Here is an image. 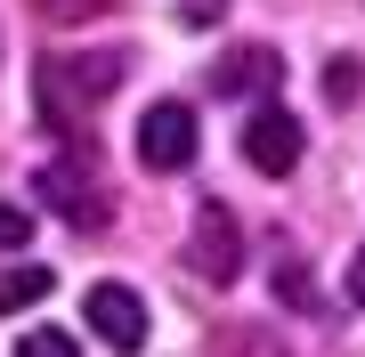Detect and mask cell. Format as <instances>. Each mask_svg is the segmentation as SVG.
Listing matches in <instances>:
<instances>
[{
  "mask_svg": "<svg viewBox=\"0 0 365 357\" xmlns=\"http://www.w3.org/2000/svg\"><path fill=\"white\" fill-rule=\"evenodd\" d=\"M220 9H227V0H187L179 16H187V25H220Z\"/></svg>",
  "mask_w": 365,
  "mask_h": 357,
  "instance_id": "5bb4252c",
  "label": "cell"
},
{
  "mask_svg": "<svg viewBox=\"0 0 365 357\" xmlns=\"http://www.w3.org/2000/svg\"><path fill=\"white\" fill-rule=\"evenodd\" d=\"M81 317L98 325V341H106V349H122V357H130V349H146V301H138L130 284H90Z\"/></svg>",
  "mask_w": 365,
  "mask_h": 357,
  "instance_id": "277c9868",
  "label": "cell"
},
{
  "mask_svg": "<svg viewBox=\"0 0 365 357\" xmlns=\"http://www.w3.org/2000/svg\"><path fill=\"white\" fill-rule=\"evenodd\" d=\"M276 292H284L292 309H317V284H309V268L292 260V244H276Z\"/></svg>",
  "mask_w": 365,
  "mask_h": 357,
  "instance_id": "9c48e42d",
  "label": "cell"
},
{
  "mask_svg": "<svg viewBox=\"0 0 365 357\" xmlns=\"http://www.w3.org/2000/svg\"><path fill=\"white\" fill-rule=\"evenodd\" d=\"M276 81H284V57L260 49V41H244V49H227L220 66H211V90H220V98H252V90L276 98Z\"/></svg>",
  "mask_w": 365,
  "mask_h": 357,
  "instance_id": "52a82bcc",
  "label": "cell"
},
{
  "mask_svg": "<svg viewBox=\"0 0 365 357\" xmlns=\"http://www.w3.org/2000/svg\"><path fill=\"white\" fill-rule=\"evenodd\" d=\"M41 16H90V9H106V0H33Z\"/></svg>",
  "mask_w": 365,
  "mask_h": 357,
  "instance_id": "4fadbf2b",
  "label": "cell"
},
{
  "mask_svg": "<svg viewBox=\"0 0 365 357\" xmlns=\"http://www.w3.org/2000/svg\"><path fill=\"white\" fill-rule=\"evenodd\" d=\"M349 301L365 309V244H357V260H349Z\"/></svg>",
  "mask_w": 365,
  "mask_h": 357,
  "instance_id": "9a60e30c",
  "label": "cell"
},
{
  "mask_svg": "<svg viewBox=\"0 0 365 357\" xmlns=\"http://www.w3.org/2000/svg\"><path fill=\"white\" fill-rule=\"evenodd\" d=\"M25 236H33V212H25V203H9V195H0V252H16Z\"/></svg>",
  "mask_w": 365,
  "mask_h": 357,
  "instance_id": "8fae6325",
  "label": "cell"
},
{
  "mask_svg": "<svg viewBox=\"0 0 365 357\" xmlns=\"http://www.w3.org/2000/svg\"><path fill=\"white\" fill-rule=\"evenodd\" d=\"M16 357H81L66 333H25V341H16Z\"/></svg>",
  "mask_w": 365,
  "mask_h": 357,
  "instance_id": "7c38bea8",
  "label": "cell"
},
{
  "mask_svg": "<svg viewBox=\"0 0 365 357\" xmlns=\"http://www.w3.org/2000/svg\"><path fill=\"white\" fill-rule=\"evenodd\" d=\"M244 162L268 171V179H284L292 162H300V122H292L284 106H260V114L244 122Z\"/></svg>",
  "mask_w": 365,
  "mask_h": 357,
  "instance_id": "8992f818",
  "label": "cell"
},
{
  "mask_svg": "<svg viewBox=\"0 0 365 357\" xmlns=\"http://www.w3.org/2000/svg\"><path fill=\"white\" fill-rule=\"evenodd\" d=\"M357 90H365L357 57H333V66H325V106H357Z\"/></svg>",
  "mask_w": 365,
  "mask_h": 357,
  "instance_id": "30bf717a",
  "label": "cell"
},
{
  "mask_svg": "<svg viewBox=\"0 0 365 357\" xmlns=\"http://www.w3.org/2000/svg\"><path fill=\"white\" fill-rule=\"evenodd\" d=\"M187 268H195L203 284H235L244 276V236H235V219H227V203H195V236H187Z\"/></svg>",
  "mask_w": 365,
  "mask_h": 357,
  "instance_id": "7a4b0ae2",
  "label": "cell"
},
{
  "mask_svg": "<svg viewBox=\"0 0 365 357\" xmlns=\"http://www.w3.org/2000/svg\"><path fill=\"white\" fill-rule=\"evenodd\" d=\"M138 162L146 171H187L195 162V106H179V98L146 106L138 114Z\"/></svg>",
  "mask_w": 365,
  "mask_h": 357,
  "instance_id": "3957f363",
  "label": "cell"
},
{
  "mask_svg": "<svg viewBox=\"0 0 365 357\" xmlns=\"http://www.w3.org/2000/svg\"><path fill=\"white\" fill-rule=\"evenodd\" d=\"M41 195H49V212L73 219V227H98L106 219V187H98L90 162H49V171H41Z\"/></svg>",
  "mask_w": 365,
  "mask_h": 357,
  "instance_id": "5b68a950",
  "label": "cell"
},
{
  "mask_svg": "<svg viewBox=\"0 0 365 357\" xmlns=\"http://www.w3.org/2000/svg\"><path fill=\"white\" fill-rule=\"evenodd\" d=\"M49 292V268H0V309H33Z\"/></svg>",
  "mask_w": 365,
  "mask_h": 357,
  "instance_id": "ba28073f",
  "label": "cell"
},
{
  "mask_svg": "<svg viewBox=\"0 0 365 357\" xmlns=\"http://www.w3.org/2000/svg\"><path fill=\"white\" fill-rule=\"evenodd\" d=\"M130 57L122 49H98V57H41V114H66V98H73V114H90L98 98H114V81Z\"/></svg>",
  "mask_w": 365,
  "mask_h": 357,
  "instance_id": "6da1fadb",
  "label": "cell"
}]
</instances>
